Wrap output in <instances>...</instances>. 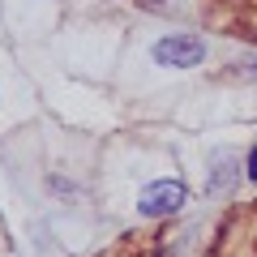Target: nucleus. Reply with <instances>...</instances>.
<instances>
[{
  "instance_id": "f257e3e1",
  "label": "nucleus",
  "mask_w": 257,
  "mask_h": 257,
  "mask_svg": "<svg viewBox=\"0 0 257 257\" xmlns=\"http://www.w3.org/2000/svg\"><path fill=\"white\" fill-rule=\"evenodd\" d=\"M150 56L163 69H197L206 60V39L202 35H163L150 47Z\"/></svg>"
},
{
  "instance_id": "f03ea898",
  "label": "nucleus",
  "mask_w": 257,
  "mask_h": 257,
  "mask_svg": "<svg viewBox=\"0 0 257 257\" xmlns=\"http://www.w3.org/2000/svg\"><path fill=\"white\" fill-rule=\"evenodd\" d=\"M189 202V189L180 180H155L138 193V210L146 219H163V214H176L180 206Z\"/></svg>"
},
{
  "instance_id": "7ed1b4c3",
  "label": "nucleus",
  "mask_w": 257,
  "mask_h": 257,
  "mask_svg": "<svg viewBox=\"0 0 257 257\" xmlns=\"http://www.w3.org/2000/svg\"><path fill=\"white\" fill-rule=\"evenodd\" d=\"M236 180H240V155L236 150H214L210 155V176H206V193L219 197V193H227Z\"/></svg>"
},
{
  "instance_id": "20e7f679",
  "label": "nucleus",
  "mask_w": 257,
  "mask_h": 257,
  "mask_svg": "<svg viewBox=\"0 0 257 257\" xmlns=\"http://www.w3.org/2000/svg\"><path fill=\"white\" fill-rule=\"evenodd\" d=\"M244 172H248V176H253V180H257V146L248 150V163H244Z\"/></svg>"
},
{
  "instance_id": "39448f33",
  "label": "nucleus",
  "mask_w": 257,
  "mask_h": 257,
  "mask_svg": "<svg viewBox=\"0 0 257 257\" xmlns=\"http://www.w3.org/2000/svg\"><path fill=\"white\" fill-rule=\"evenodd\" d=\"M146 5H150V9H159V5H163V0H146Z\"/></svg>"
}]
</instances>
